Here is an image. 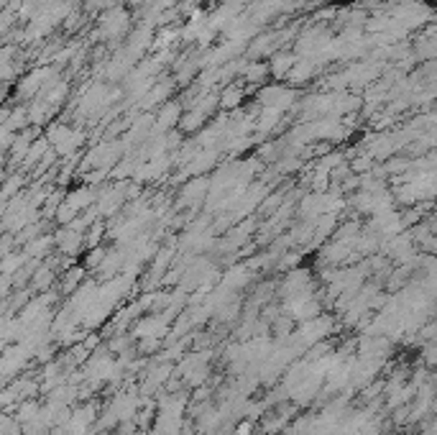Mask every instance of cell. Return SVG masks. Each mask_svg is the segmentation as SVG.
<instances>
[{
    "mask_svg": "<svg viewBox=\"0 0 437 435\" xmlns=\"http://www.w3.org/2000/svg\"><path fill=\"white\" fill-rule=\"evenodd\" d=\"M51 282H54V272H51L49 267L36 269L34 274H31V287H34V290H46Z\"/></svg>",
    "mask_w": 437,
    "mask_h": 435,
    "instance_id": "1",
    "label": "cell"
},
{
    "mask_svg": "<svg viewBox=\"0 0 437 435\" xmlns=\"http://www.w3.org/2000/svg\"><path fill=\"white\" fill-rule=\"evenodd\" d=\"M18 187H21V177H10L8 182L3 179V195H16L18 193Z\"/></svg>",
    "mask_w": 437,
    "mask_h": 435,
    "instance_id": "3",
    "label": "cell"
},
{
    "mask_svg": "<svg viewBox=\"0 0 437 435\" xmlns=\"http://www.w3.org/2000/svg\"><path fill=\"white\" fill-rule=\"evenodd\" d=\"M80 276H82V269H72L64 274V282H62V292H69V290H75L80 285Z\"/></svg>",
    "mask_w": 437,
    "mask_h": 435,
    "instance_id": "2",
    "label": "cell"
},
{
    "mask_svg": "<svg viewBox=\"0 0 437 435\" xmlns=\"http://www.w3.org/2000/svg\"><path fill=\"white\" fill-rule=\"evenodd\" d=\"M3 179H6V177H3V169H0V184H3Z\"/></svg>",
    "mask_w": 437,
    "mask_h": 435,
    "instance_id": "4",
    "label": "cell"
}]
</instances>
